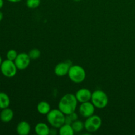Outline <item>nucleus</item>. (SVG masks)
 Returning a JSON list of instances; mask_svg holds the SVG:
<instances>
[{
    "label": "nucleus",
    "mask_w": 135,
    "mask_h": 135,
    "mask_svg": "<svg viewBox=\"0 0 135 135\" xmlns=\"http://www.w3.org/2000/svg\"><path fill=\"white\" fill-rule=\"evenodd\" d=\"M30 61L31 59L28 54L23 52L18 54L14 62L18 70H25L30 65Z\"/></svg>",
    "instance_id": "obj_7"
},
{
    "label": "nucleus",
    "mask_w": 135,
    "mask_h": 135,
    "mask_svg": "<svg viewBox=\"0 0 135 135\" xmlns=\"http://www.w3.org/2000/svg\"><path fill=\"white\" fill-rule=\"evenodd\" d=\"M0 70L3 76L7 78H12L16 75L18 69L13 61L7 59L6 60L3 61L0 66Z\"/></svg>",
    "instance_id": "obj_6"
},
{
    "label": "nucleus",
    "mask_w": 135,
    "mask_h": 135,
    "mask_svg": "<svg viewBox=\"0 0 135 135\" xmlns=\"http://www.w3.org/2000/svg\"><path fill=\"white\" fill-rule=\"evenodd\" d=\"M37 111L42 115H47L51 111V107L47 102L41 101L37 105Z\"/></svg>",
    "instance_id": "obj_14"
},
{
    "label": "nucleus",
    "mask_w": 135,
    "mask_h": 135,
    "mask_svg": "<svg viewBox=\"0 0 135 135\" xmlns=\"http://www.w3.org/2000/svg\"><path fill=\"white\" fill-rule=\"evenodd\" d=\"M94 105H93L91 101L86 102L80 103V105L79 106V111L80 115L83 117L87 118L88 117H90L92 115L94 114L95 112Z\"/></svg>",
    "instance_id": "obj_8"
},
{
    "label": "nucleus",
    "mask_w": 135,
    "mask_h": 135,
    "mask_svg": "<svg viewBox=\"0 0 135 135\" xmlns=\"http://www.w3.org/2000/svg\"><path fill=\"white\" fill-rule=\"evenodd\" d=\"M90 101L96 108L103 109L108 105L109 100L108 95L104 91L96 90L92 92Z\"/></svg>",
    "instance_id": "obj_4"
},
{
    "label": "nucleus",
    "mask_w": 135,
    "mask_h": 135,
    "mask_svg": "<svg viewBox=\"0 0 135 135\" xmlns=\"http://www.w3.org/2000/svg\"><path fill=\"white\" fill-rule=\"evenodd\" d=\"M71 125H72V127L75 133H80V132L83 131V129H84V123L83 121H80L79 119L74 121L71 124Z\"/></svg>",
    "instance_id": "obj_17"
},
{
    "label": "nucleus",
    "mask_w": 135,
    "mask_h": 135,
    "mask_svg": "<svg viewBox=\"0 0 135 135\" xmlns=\"http://www.w3.org/2000/svg\"><path fill=\"white\" fill-rule=\"evenodd\" d=\"M3 5H4L3 0H0V9L3 7Z\"/></svg>",
    "instance_id": "obj_24"
},
{
    "label": "nucleus",
    "mask_w": 135,
    "mask_h": 135,
    "mask_svg": "<svg viewBox=\"0 0 135 135\" xmlns=\"http://www.w3.org/2000/svg\"><path fill=\"white\" fill-rule=\"evenodd\" d=\"M34 131L38 135H49L50 129L48 125L45 123H38L34 127Z\"/></svg>",
    "instance_id": "obj_13"
},
{
    "label": "nucleus",
    "mask_w": 135,
    "mask_h": 135,
    "mask_svg": "<svg viewBox=\"0 0 135 135\" xmlns=\"http://www.w3.org/2000/svg\"><path fill=\"white\" fill-rule=\"evenodd\" d=\"M28 55L31 59H37L40 57L41 51L37 48L32 49L28 52Z\"/></svg>",
    "instance_id": "obj_20"
},
{
    "label": "nucleus",
    "mask_w": 135,
    "mask_h": 135,
    "mask_svg": "<svg viewBox=\"0 0 135 135\" xmlns=\"http://www.w3.org/2000/svg\"><path fill=\"white\" fill-rule=\"evenodd\" d=\"M73 1H76V2H78V1H81V0H73Z\"/></svg>",
    "instance_id": "obj_27"
},
{
    "label": "nucleus",
    "mask_w": 135,
    "mask_h": 135,
    "mask_svg": "<svg viewBox=\"0 0 135 135\" xmlns=\"http://www.w3.org/2000/svg\"><path fill=\"white\" fill-rule=\"evenodd\" d=\"M17 133L19 135H28L31 130L30 125L25 121H22L17 126Z\"/></svg>",
    "instance_id": "obj_11"
},
{
    "label": "nucleus",
    "mask_w": 135,
    "mask_h": 135,
    "mask_svg": "<svg viewBox=\"0 0 135 135\" xmlns=\"http://www.w3.org/2000/svg\"><path fill=\"white\" fill-rule=\"evenodd\" d=\"M40 3L41 0H26V5L29 9H34L40 6Z\"/></svg>",
    "instance_id": "obj_19"
},
{
    "label": "nucleus",
    "mask_w": 135,
    "mask_h": 135,
    "mask_svg": "<svg viewBox=\"0 0 135 135\" xmlns=\"http://www.w3.org/2000/svg\"><path fill=\"white\" fill-rule=\"evenodd\" d=\"M71 66V63L69 62H61L55 67L54 73L58 76H65L68 74Z\"/></svg>",
    "instance_id": "obj_10"
},
{
    "label": "nucleus",
    "mask_w": 135,
    "mask_h": 135,
    "mask_svg": "<svg viewBox=\"0 0 135 135\" xmlns=\"http://www.w3.org/2000/svg\"><path fill=\"white\" fill-rule=\"evenodd\" d=\"M7 1H9V2H11V3H15L20 2V1H21L22 0H7Z\"/></svg>",
    "instance_id": "obj_23"
},
{
    "label": "nucleus",
    "mask_w": 135,
    "mask_h": 135,
    "mask_svg": "<svg viewBox=\"0 0 135 135\" xmlns=\"http://www.w3.org/2000/svg\"><path fill=\"white\" fill-rule=\"evenodd\" d=\"M2 62H3L2 58H1V57L0 56V66H1V63H2Z\"/></svg>",
    "instance_id": "obj_26"
},
{
    "label": "nucleus",
    "mask_w": 135,
    "mask_h": 135,
    "mask_svg": "<svg viewBox=\"0 0 135 135\" xmlns=\"http://www.w3.org/2000/svg\"><path fill=\"white\" fill-rule=\"evenodd\" d=\"M92 92L89 89L86 88H80L76 91L75 96L79 103L86 102L90 101L92 98Z\"/></svg>",
    "instance_id": "obj_9"
},
{
    "label": "nucleus",
    "mask_w": 135,
    "mask_h": 135,
    "mask_svg": "<svg viewBox=\"0 0 135 135\" xmlns=\"http://www.w3.org/2000/svg\"><path fill=\"white\" fill-rule=\"evenodd\" d=\"M67 75L73 83L79 84L85 80L86 73L83 67L78 65H74L71 66Z\"/></svg>",
    "instance_id": "obj_3"
},
{
    "label": "nucleus",
    "mask_w": 135,
    "mask_h": 135,
    "mask_svg": "<svg viewBox=\"0 0 135 135\" xmlns=\"http://www.w3.org/2000/svg\"><path fill=\"white\" fill-rule=\"evenodd\" d=\"M78 118H79V116H78V114L75 112L71 113V114L65 115V123L71 125L74 121L77 120Z\"/></svg>",
    "instance_id": "obj_18"
},
{
    "label": "nucleus",
    "mask_w": 135,
    "mask_h": 135,
    "mask_svg": "<svg viewBox=\"0 0 135 135\" xmlns=\"http://www.w3.org/2000/svg\"><path fill=\"white\" fill-rule=\"evenodd\" d=\"M17 55H18V54H17L16 50H10L7 51L6 56H7V59L14 61L15 60L16 58H17Z\"/></svg>",
    "instance_id": "obj_21"
},
{
    "label": "nucleus",
    "mask_w": 135,
    "mask_h": 135,
    "mask_svg": "<svg viewBox=\"0 0 135 135\" xmlns=\"http://www.w3.org/2000/svg\"><path fill=\"white\" fill-rule=\"evenodd\" d=\"M3 18V14L1 11H0V22L2 21V19Z\"/></svg>",
    "instance_id": "obj_25"
},
{
    "label": "nucleus",
    "mask_w": 135,
    "mask_h": 135,
    "mask_svg": "<svg viewBox=\"0 0 135 135\" xmlns=\"http://www.w3.org/2000/svg\"><path fill=\"white\" fill-rule=\"evenodd\" d=\"M48 123L52 127L59 129L65 123V115L59 109H51L46 115Z\"/></svg>",
    "instance_id": "obj_2"
},
{
    "label": "nucleus",
    "mask_w": 135,
    "mask_h": 135,
    "mask_svg": "<svg viewBox=\"0 0 135 135\" xmlns=\"http://www.w3.org/2000/svg\"><path fill=\"white\" fill-rule=\"evenodd\" d=\"M57 128L53 127V129H50V134H52V135H55L57 134V131H56Z\"/></svg>",
    "instance_id": "obj_22"
},
{
    "label": "nucleus",
    "mask_w": 135,
    "mask_h": 135,
    "mask_svg": "<svg viewBox=\"0 0 135 135\" xmlns=\"http://www.w3.org/2000/svg\"><path fill=\"white\" fill-rule=\"evenodd\" d=\"M84 129L88 133H95L101 127L102 120L100 116L97 115H92L90 117H87L84 121Z\"/></svg>",
    "instance_id": "obj_5"
},
{
    "label": "nucleus",
    "mask_w": 135,
    "mask_h": 135,
    "mask_svg": "<svg viewBox=\"0 0 135 135\" xmlns=\"http://www.w3.org/2000/svg\"><path fill=\"white\" fill-rule=\"evenodd\" d=\"M78 102L75 94L68 93L65 94L60 99L58 104V109H60L65 115L73 113L77 108Z\"/></svg>",
    "instance_id": "obj_1"
},
{
    "label": "nucleus",
    "mask_w": 135,
    "mask_h": 135,
    "mask_svg": "<svg viewBox=\"0 0 135 135\" xmlns=\"http://www.w3.org/2000/svg\"><path fill=\"white\" fill-rule=\"evenodd\" d=\"M59 134L60 135H73L75 134L72 125L65 123L59 128Z\"/></svg>",
    "instance_id": "obj_16"
},
{
    "label": "nucleus",
    "mask_w": 135,
    "mask_h": 135,
    "mask_svg": "<svg viewBox=\"0 0 135 135\" xmlns=\"http://www.w3.org/2000/svg\"><path fill=\"white\" fill-rule=\"evenodd\" d=\"M14 117V112L9 108L1 109L0 113V119L3 123H9L12 121Z\"/></svg>",
    "instance_id": "obj_12"
},
{
    "label": "nucleus",
    "mask_w": 135,
    "mask_h": 135,
    "mask_svg": "<svg viewBox=\"0 0 135 135\" xmlns=\"http://www.w3.org/2000/svg\"><path fill=\"white\" fill-rule=\"evenodd\" d=\"M11 100L9 96L6 93L0 92V109H3L9 108Z\"/></svg>",
    "instance_id": "obj_15"
}]
</instances>
